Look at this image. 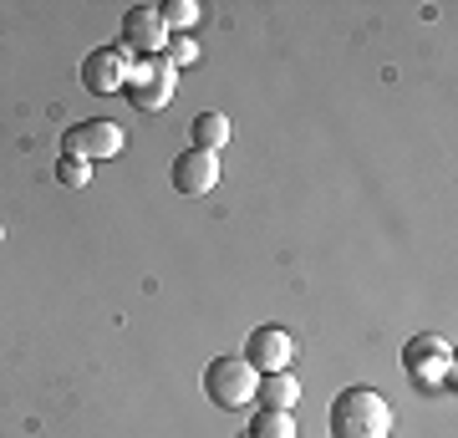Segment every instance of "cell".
I'll list each match as a JSON object with an SVG mask.
<instances>
[{
	"label": "cell",
	"instance_id": "4",
	"mask_svg": "<svg viewBox=\"0 0 458 438\" xmlns=\"http://www.w3.org/2000/svg\"><path fill=\"white\" fill-rule=\"evenodd\" d=\"M403 362H408V373L418 377L423 388H438V382L454 388V347L443 337H412L408 347H403Z\"/></svg>",
	"mask_w": 458,
	"mask_h": 438
},
{
	"label": "cell",
	"instance_id": "14",
	"mask_svg": "<svg viewBox=\"0 0 458 438\" xmlns=\"http://www.w3.org/2000/svg\"><path fill=\"white\" fill-rule=\"evenodd\" d=\"M56 179H62L66 189H87V179H92V163H87V159H62V163H56Z\"/></svg>",
	"mask_w": 458,
	"mask_h": 438
},
{
	"label": "cell",
	"instance_id": "3",
	"mask_svg": "<svg viewBox=\"0 0 458 438\" xmlns=\"http://www.w3.org/2000/svg\"><path fill=\"white\" fill-rule=\"evenodd\" d=\"M255 388H260V373H255L245 357H214L209 367H204V398L219 403V408L255 403Z\"/></svg>",
	"mask_w": 458,
	"mask_h": 438
},
{
	"label": "cell",
	"instance_id": "10",
	"mask_svg": "<svg viewBox=\"0 0 458 438\" xmlns=\"http://www.w3.org/2000/svg\"><path fill=\"white\" fill-rule=\"evenodd\" d=\"M255 398H260L265 408H276V413H291V408L301 403V382H295L291 373H265Z\"/></svg>",
	"mask_w": 458,
	"mask_h": 438
},
{
	"label": "cell",
	"instance_id": "2",
	"mask_svg": "<svg viewBox=\"0 0 458 438\" xmlns=\"http://www.w3.org/2000/svg\"><path fill=\"white\" fill-rule=\"evenodd\" d=\"M128 102L138 113H164L174 92H179V66L168 62V56H138L128 66Z\"/></svg>",
	"mask_w": 458,
	"mask_h": 438
},
{
	"label": "cell",
	"instance_id": "9",
	"mask_svg": "<svg viewBox=\"0 0 458 438\" xmlns=\"http://www.w3.org/2000/svg\"><path fill=\"white\" fill-rule=\"evenodd\" d=\"M77 159H123V148H128V138H123V128L117 123H107V117H87V123H77Z\"/></svg>",
	"mask_w": 458,
	"mask_h": 438
},
{
	"label": "cell",
	"instance_id": "7",
	"mask_svg": "<svg viewBox=\"0 0 458 438\" xmlns=\"http://www.w3.org/2000/svg\"><path fill=\"white\" fill-rule=\"evenodd\" d=\"M168 179H174V189H179L183 199H204V194H214V184H219V153L189 148V153H179V159H174Z\"/></svg>",
	"mask_w": 458,
	"mask_h": 438
},
{
	"label": "cell",
	"instance_id": "5",
	"mask_svg": "<svg viewBox=\"0 0 458 438\" xmlns=\"http://www.w3.org/2000/svg\"><path fill=\"white\" fill-rule=\"evenodd\" d=\"M168 26H164V16H158V5H132L128 16H123V36H117V47L128 51H138V56H164V47H168Z\"/></svg>",
	"mask_w": 458,
	"mask_h": 438
},
{
	"label": "cell",
	"instance_id": "1",
	"mask_svg": "<svg viewBox=\"0 0 458 438\" xmlns=\"http://www.w3.org/2000/svg\"><path fill=\"white\" fill-rule=\"evenodd\" d=\"M331 438H387L393 434V408L377 388H346L331 403Z\"/></svg>",
	"mask_w": 458,
	"mask_h": 438
},
{
	"label": "cell",
	"instance_id": "6",
	"mask_svg": "<svg viewBox=\"0 0 458 438\" xmlns=\"http://www.w3.org/2000/svg\"><path fill=\"white\" fill-rule=\"evenodd\" d=\"M128 66L132 56L123 47H98V51H87L82 56V87L87 92H98V98H113V92H123L128 87Z\"/></svg>",
	"mask_w": 458,
	"mask_h": 438
},
{
	"label": "cell",
	"instance_id": "12",
	"mask_svg": "<svg viewBox=\"0 0 458 438\" xmlns=\"http://www.w3.org/2000/svg\"><path fill=\"white\" fill-rule=\"evenodd\" d=\"M158 16H164V26L174 36H189L199 26V16H204V11H199L194 0H164V5H158Z\"/></svg>",
	"mask_w": 458,
	"mask_h": 438
},
{
	"label": "cell",
	"instance_id": "11",
	"mask_svg": "<svg viewBox=\"0 0 458 438\" xmlns=\"http://www.w3.org/2000/svg\"><path fill=\"white\" fill-rule=\"evenodd\" d=\"M225 143H229V117H225V113H199V117H194V148H204V153H219Z\"/></svg>",
	"mask_w": 458,
	"mask_h": 438
},
{
	"label": "cell",
	"instance_id": "8",
	"mask_svg": "<svg viewBox=\"0 0 458 438\" xmlns=\"http://www.w3.org/2000/svg\"><path fill=\"white\" fill-rule=\"evenodd\" d=\"M291 357H295V337L285 326H260V331H250L245 362L255 373H291Z\"/></svg>",
	"mask_w": 458,
	"mask_h": 438
},
{
	"label": "cell",
	"instance_id": "13",
	"mask_svg": "<svg viewBox=\"0 0 458 438\" xmlns=\"http://www.w3.org/2000/svg\"><path fill=\"white\" fill-rule=\"evenodd\" d=\"M245 438H295V418L291 413H276V408H260Z\"/></svg>",
	"mask_w": 458,
	"mask_h": 438
},
{
	"label": "cell",
	"instance_id": "15",
	"mask_svg": "<svg viewBox=\"0 0 458 438\" xmlns=\"http://www.w3.org/2000/svg\"><path fill=\"white\" fill-rule=\"evenodd\" d=\"M164 56H168L174 66H194V62H199V41H194V36H168Z\"/></svg>",
	"mask_w": 458,
	"mask_h": 438
}]
</instances>
